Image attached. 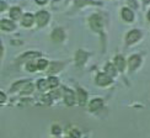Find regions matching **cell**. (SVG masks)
<instances>
[{
	"mask_svg": "<svg viewBox=\"0 0 150 138\" xmlns=\"http://www.w3.org/2000/svg\"><path fill=\"white\" fill-rule=\"evenodd\" d=\"M90 26L95 31H101L102 28V18L100 15H92L90 18Z\"/></svg>",
	"mask_w": 150,
	"mask_h": 138,
	"instance_id": "6da1fadb",
	"label": "cell"
},
{
	"mask_svg": "<svg viewBox=\"0 0 150 138\" xmlns=\"http://www.w3.org/2000/svg\"><path fill=\"white\" fill-rule=\"evenodd\" d=\"M49 20V14L47 11H40L37 12L36 15V21L38 23V26H45V25L48 22Z\"/></svg>",
	"mask_w": 150,
	"mask_h": 138,
	"instance_id": "7a4b0ae2",
	"label": "cell"
},
{
	"mask_svg": "<svg viewBox=\"0 0 150 138\" xmlns=\"http://www.w3.org/2000/svg\"><path fill=\"white\" fill-rule=\"evenodd\" d=\"M140 36H142V33H140L139 30H132L127 35V42L128 43H134V42H137L140 38Z\"/></svg>",
	"mask_w": 150,
	"mask_h": 138,
	"instance_id": "3957f363",
	"label": "cell"
},
{
	"mask_svg": "<svg viewBox=\"0 0 150 138\" xmlns=\"http://www.w3.org/2000/svg\"><path fill=\"white\" fill-rule=\"evenodd\" d=\"M111 77H108L107 74H105V73H102V74H98L97 75V79H96V83L98 84V85H101V86H106V85H108L110 83H111Z\"/></svg>",
	"mask_w": 150,
	"mask_h": 138,
	"instance_id": "277c9868",
	"label": "cell"
},
{
	"mask_svg": "<svg viewBox=\"0 0 150 138\" xmlns=\"http://www.w3.org/2000/svg\"><path fill=\"white\" fill-rule=\"evenodd\" d=\"M64 94H65V102H67V105L68 106H71V105H74V102H75V95H74V92L71 91V90H68V89H65L64 90Z\"/></svg>",
	"mask_w": 150,
	"mask_h": 138,
	"instance_id": "5b68a950",
	"label": "cell"
},
{
	"mask_svg": "<svg viewBox=\"0 0 150 138\" xmlns=\"http://www.w3.org/2000/svg\"><path fill=\"white\" fill-rule=\"evenodd\" d=\"M0 27L5 31H12L15 30V23L10 20H1L0 21Z\"/></svg>",
	"mask_w": 150,
	"mask_h": 138,
	"instance_id": "8992f818",
	"label": "cell"
},
{
	"mask_svg": "<svg viewBox=\"0 0 150 138\" xmlns=\"http://www.w3.org/2000/svg\"><path fill=\"white\" fill-rule=\"evenodd\" d=\"M52 38L55 41V42H60V41H63L64 40V32H63V30H60V28H55L53 32H52Z\"/></svg>",
	"mask_w": 150,
	"mask_h": 138,
	"instance_id": "52a82bcc",
	"label": "cell"
},
{
	"mask_svg": "<svg viewBox=\"0 0 150 138\" xmlns=\"http://www.w3.org/2000/svg\"><path fill=\"white\" fill-rule=\"evenodd\" d=\"M122 16H123L124 20L128 21V22H132V21H133V18H134L133 11H132V10H129V9H127V8L122 9Z\"/></svg>",
	"mask_w": 150,
	"mask_h": 138,
	"instance_id": "ba28073f",
	"label": "cell"
},
{
	"mask_svg": "<svg viewBox=\"0 0 150 138\" xmlns=\"http://www.w3.org/2000/svg\"><path fill=\"white\" fill-rule=\"evenodd\" d=\"M128 64H129V69H135L137 67H138L140 64V57L139 55H132V57L129 58V62H128Z\"/></svg>",
	"mask_w": 150,
	"mask_h": 138,
	"instance_id": "9c48e42d",
	"label": "cell"
},
{
	"mask_svg": "<svg viewBox=\"0 0 150 138\" xmlns=\"http://www.w3.org/2000/svg\"><path fill=\"white\" fill-rule=\"evenodd\" d=\"M35 21V17L33 15H31V14H26V15H23L22 17V25L23 26H26V27H30L31 25Z\"/></svg>",
	"mask_w": 150,
	"mask_h": 138,
	"instance_id": "30bf717a",
	"label": "cell"
},
{
	"mask_svg": "<svg viewBox=\"0 0 150 138\" xmlns=\"http://www.w3.org/2000/svg\"><path fill=\"white\" fill-rule=\"evenodd\" d=\"M102 100L101 99H93L92 101L90 102V110L91 111H96L98 109H101L102 107Z\"/></svg>",
	"mask_w": 150,
	"mask_h": 138,
	"instance_id": "8fae6325",
	"label": "cell"
},
{
	"mask_svg": "<svg viewBox=\"0 0 150 138\" xmlns=\"http://www.w3.org/2000/svg\"><path fill=\"white\" fill-rule=\"evenodd\" d=\"M86 58H87V54L84 51H78V53H76V63H78V65L84 64V62H85Z\"/></svg>",
	"mask_w": 150,
	"mask_h": 138,
	"instance_id": "7c38bea8",
	"label": "cell"
},
{
	"mask_svg": "<svg viewBox=\"0 0 150 138\" xmlns=\"http://www.w3.org/2000/svg\"><path fill=\"white\" fill-rule=\"evenodd\" d=\"M78 100H79V104L83 106L86 102V92L83 89H78Z\"/></svg>",
	"mask_w": 150,
	"mask_h": 138,
	"instance_id": "4fadbf2b",
	"label": "cell"
},
{
	"mask_svg": "<svg viewBox=\"0 0 150 138\" xmlns=\"http://www.w3.org/2000/svg\"><path fill=\"white\" fill-rule=\"evenodd\" d=\"M10 16H11L12 20H18V18H20V16H21V10H20V8H12V9L10 10Z\"/></svg>",
	"mask_w": 150,
	"mask_h": 138,
	"instance_id": "5bb4252c",
	"label": "cell"
},
{
	"mask_svg": "<svg viewBox=\"0 0 150 138\" xmlns=\"http://www.w3.org/2000/svg\"><path fill=\"white\" fill-rule=\"evenodd\" d=\"M116 65H117V68L120 69V70H123L124 67H126V62H124L123 57H121V55H117V57H116Z\"/></svg>",
	"mask_w": 150,
	"mask_h": 138,
	"instance_id": "9a60e30c",
	"label": "cell"
},
{
	"mask_svg": "<svg viewBox=\"0 0 150 138\" xmlns=\"http://www.w3.org/2000/svg\"><path fill=\"white\" fill-rule=\"evenodd\" d=\"M106 73H107V75H108V77H115V75H116V68H115V65L113 64H107V65H106Z\"/></svg>",
	"mask_w": 150,
	"mask_h": 138,
	"instance_id": "2e32d148",
	"label": "cell"
},
{
	"mask_svg": "<svg viewBox=\"0 0 150 138\" xmlns=\"http://www.w3.org/2000/svg\"><path fill=\"white\" fill-rule=\"evenodd\" d=\"M47 83H48V87H55L58 85V79L54 77H51V78H48Z\"/></svg>",
	"mask_w": 150,
	"mask_h": 138,
	"instance_id": "e0dca14e",
	"label": "cell"
},
{
	"mask_svg": "<svg viewBox=\"0 0 150 138\" xmlns=\"http://www.w3.org/2000/svg\"><path fill=\"white\" fill-rule=\"evenodd\" d=\"M38 55H40V53H37V52H28L26 54H23L21 57V59L23 60V59H27V58H36V57H38Z\"/></svg>",
	"mask_w": 150,
	"mask_h": 138,
	"instance_id": "ac0fdd59",
	"label": "cell"
},
{
	"mask_svg": "<svg viewBox=\"0 0 150 138\" xmlns=\"http://www.w3.org/2000/svg\"><path fill=\"white\" fill-rule=\"evenodd\" d=\"M47 65H48V62L46 59H40L37 62V69H46Z\"/></svg>",
	"mask_w": 150,
	"mask_h": 138,
	"instance_id": "d6986e66",
	"label": "cell"
},
{
	"mask_svg": "<svg viewBox=\"0 0 150 138\" xmlns=\"http://www.w3.org/2000/svg\"><path fill=\"white\" fill-rule=\"evenodd\" d=\"M47 87H48V83H47V80L41 79V80L38 81V89H40V90H46Z\"/></svg>",
	"mask_w": 150,
	"mask_h": 138,
	"instance_id": "ffe728a7",
	"label": "cell"
},
{
	"mask_svg": "<svg viewBox=\"0 0 150 138\" xmlns=\"http://www.w3.org/2000/svg\"><path fill=\"white\" fill-rule=\"evenodd\" d=\"M90 0H75V4H76L78 6H83V5H85V4H87Z\"/></svg>",
	"mask_w": 150,
	"mask_h": 138,
	"instance_id": "44dd1931",
	"label": "cell"
},
{
	"mask_svg": "<svg viewBox=\"0 0 150 138\" xmlns=\"http://www.w3.org/2000/svg\"><path fill=\"white\" fill-rule=\"evenodd\" d=\"M70 136H71V138H80V133H79V131H76V129H73L70 132Z\"/></svg>",
	"mask_w": 150,
	"mask_h": 138,
	"instance_id": "7402d4cb",
	"label": "cell"
},
{
	"mask_svg": "<svg viewBox=\"0 0 150 138\" xmlns=\"http://www.w3.org/2000/svg\"><path fill=\"white\" fill-rule=\"evenodd\" d=\"M52 132H53L54 134H59V133L62 132V129H60L58 126H54V127L52 128Z\"/></svg>",
	"mask_w": 150,
	"mask_h": 138,
	"instance_id": "603a6c76",
	"label": "cell"
},
{
	"mask_svg": "<svg viewBox=\"0 0 150 138\" xmlns=\"http://www.w3.org/2000/svg\"><path fill=\"white\" fill-rule=\"evenodd\" d=\"M27 69H28L30 72H33V70H36V65L33 63H28L27 64Z\"/></svg>",
	"mask_w": 150,
	"mask_h": 138,
	"instance_id": "cb8c5ba5",
	"label": "cell"
},
{
	"mask_svg": "<svg viewBox=\"0 0 150 138\" xmlns=\"http://www.w3.org/2000/svg\"><path fill=\"white\" fill-rule=\"evenodd\" d=\"M5 8H6V3H4V1H0V11L5 10Z\"/></svg>",
	"mask_w": 150,
	"mask_h": 138,
	"instance_id": "d4e9b609",
	"label": "cell"
},
{
	"mask_svg": "<svg viewBox=\"0 0 150 138\" xmlns=\"http://www.w3.org/2000/svg\"><path fill=\"white\" fill-rule=\"evenodd\" d=\"M5 100H6V96H5V94L0 92V102H4Z\"/></svg>",
	"mask_w": 150,
	"mask_h": 138,
	"instance_id": "484cf974",
	"label": "cell"
},
{
	"mask_svg": "<svg viewBox=\"0 0 150 138\" xmlns=\"http://www.w3.org/2000/svg\"><path fill=\"white\" fill-rule=\"evenodd\" d=\"M36 3H37V4H46L47 0H36Z\"/></svg>",
	"mask_w": 150,
	"mask_h": 138,
	"instance_id": "4316f807",
	"label": "cell"
},
{
	"mask_svg": "<svg viewBox=\"0 0 150 138\" xmlns=\"http://www.w3.org/2000/svg\"><path fill=\"white\" fill-rule=\"evenodd\" d=\"M3 53V46H1V42H0V55Z\"/></svg>",
	"mask_w": 150,
	"mask_h": 138,
	"instance_id": "83f0119b",
	"label": "cell"
},
{
	"mask_svg": "<svg viewBox=\"0 0 150 138\" xmlns=\"http://www.w3.org/2000/svg\"><path fill=\"white\" fill-rule=\"evenodd\" d=\"M148 18H149V20H150V11L148 12Z\"/></svg>",
	"mask_w": 150,
	"mask_h": 138,
	"instance_id": "f1b7e54d",
	"label": "cell"
},
{
	"mask_svg": "<svg viewBox=\"0 0 150 138\" xmlns=\"http://www.w3.org/2000/svg\"><path fill=\"white\" fill-rule=\"evenodd\" d=\"M144 3H150V0H144Z\"/></svg>",
	"mask_w": 150,
	"mask_h": 138,
	"instance_id": "f546056e",
	"label": "cell"
}]
</instances>
